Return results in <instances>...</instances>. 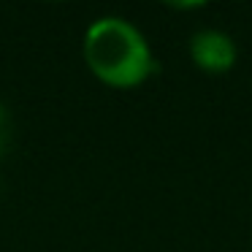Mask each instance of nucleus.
Segmentation results:
<instances>
[{
	"mask_svg": "<svg viewBox=\"0 0 252 252\" xmlns=\"http://www.w3.org/2000/svg\"><path fill=\"white\" fill-rule=\"evenodd\" d=\"M82 57L87 71L111 90H136L158 71L147 35L138 25L117 14H103L87 25L82 35Z\"/></svg>",
	"mask_w": 252,
	"mask_h": 252,
	"instance_id": "1",
	"label": "nucleus"
},
{
	"mask_svg": "<svg viewBox=\"0 0 252 252\" xmlns=\"http://www.w3.org/2000/svg\"><path fill=\"white\" fill-rule=\"evenodd\" d=\"M190 60L203 73H228L239 60V46L225 30L201 28L190 35Z\"/></svg>",
	"mask_w": 252,
	"mask_h": 252,
	"instance_id": "2",
	"label": "nucleus"
},
{
	"mask_svg": "<svg viewBox=\"0 0 252 252\" xmlns=\"http://www.w3.org/2000/svg\"><path fill=\"white\" fill-rule=\"evenodd\" d=\"M8 136H11V114L3 103H0V149H6Z\"/></svg>",
	"mask_w": 252,
	"mask_h": 252,
	"instance_id": "3",
	"label": "nucleus"
},
{
	"mask_svg": "<svg viewBox=\"0 0 252 252\" xmlns=\"http://www.w3.org/2000/svg\"><path fill=\"white\" fill-rule=\"evenodd\" d=\"M0 155H3V149H0Z\"/></svg>",
	"mask_w": 252,
	"mask_h": 252,
	"instance_id": "4",
	"label": "nucleus"
}]
</instances>
